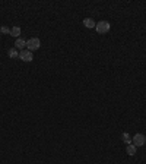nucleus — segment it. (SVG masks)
<instances>
[{"instance_id":"obj_1","label":"nucleus","mask_w":146,"mask_h":164,"mask_svg":"<svg viewBox=\"0 0 146 164\" xmlns=\"http://www.w3.org/2000/svg\"><path fill=\"white\" fill-rule=\"evenodd\" d=\"M39 47H41V41H39V38H37V37H32V38H29L28 41H26V50H29V51H35V50H38Z\"/></svg>"},{"instance_id":"obj_2","label":"nucleus","mask_w":146,"mask_h":164,"mask_svg":"<svg viewBox=\"0 0 146 164\" xmlns=\"http://www.w3.org/2000/svg\"><path fill=\"white\" fill-rule=\"evenodd\" d=\"M110 28H111V25L107 21H99V22H97V27H95L98 34H105L110 31Z\"/></svg>"},{"instance_id":"obj_3","label":"nucleus","mask_w":146,"mask_h":164,"mask_svg":"<svg viewBox=\"0 0 146 164\" xmlns=\"http://www.w3.org/2000/svg\"><path fill=\"white\" fill-rule=\"evenodd\" d=\"M131 144L135 145V147H143L146 144V136L142 135V133H136V135L131 138Z\"/></svg>"},{"instance_id":"obj_4","label":"nucleus","mask_w":146,"mask_h":164,"mask_svg":"<svg viewBox=\"0 0 146 164\" xmlns=\"http://www.w3.org/2000/svg\"><path fill=\"white\" fill-rule=\"evenodd\" d=\"M19 59L21 60H24V62H26V63L32 62V59H34L32 51H29V50H22V51H19Z\"/></svg>"},{"instance_id":"obj_5","label":"nucleus","mask_w":146,"mask_h":164,"mask_svg":"<svg viewBox=\"0 0 146 164\" xmlns=\"http://www.w3.org/2000/svg\"><path fill=\"white\" fill-rule=\"evenodd\" d=\"M25 47H26V41L22 38H16V41H15V48H16V50L19 48L21 51H22V50H25Z\"/></svg>"},{"instance_id":"obj_6","label":"nucleus","mask_w":146,"mask_h":164,"mask_svg":"<svg viewBox=\"0 0 146 164\" xmlns=\"http://www.w3.org/2000/svg\"><path fill=\"white\" fill-rule=\"evenodd\" d=\"M83 25H85L86 28H95V27H97V22H95L92 18H85V19H83Z\"/></svg>"},{"instance_id":"obj_7","label":"nucleus","mask_w":146,"mask_h":164,"mask_svg":"<svg viewBox=\"0 0 146 164\" xmlns=\"http://www.w3.org/2000/svg\"><path fill=\"white\" fill-rule=\"evenodd\" d=\"M10 35H12V37H15V38H19L21 27H13V28H10Z\"/></svg>"},{"instance_id":"obj_8","label":"nucleus","mask_w":146,"mask_h":164,"mask_svg":"<svg viewBox=\"0 0 146 164\" xmlns=\"http://www.w3.org/2000/svg\"><path fill=\"white\" fill-rule=\"evenodd\" d=\"M7 54H9V57L10 59H16V57H19V53H18V50L16 48H10L9 51H7Z\"/></svg>"},{"instance_id":"obj_9","label":"nucleus","mask_w":146,"mask_h":164,"mask_svg":"<svg viewBox=\"0 0 146 164\" xmlns=\"http://www.w3.org/2000/svg\"><path fill=\"white\" fill-rule=\"evenodd\" d=\"M127 154H129V155H135V154H136V147H135L133 144L127 145Z\"/></svg>"},{"instance_id":"obj_10","label":"nucleus","mask_w":146,"mask_h":164,"mask_svg":"<svg viewBox=\"0 0 146 164\" xmlns=\"http://www.w3.org/2000/svg\"><path fill=\"white\" fill-rule=\"evenodd\" d=\"M121 139L124 141V142H126L127 145H130V144H131V138H130V135H129L127 132H124V133L121 135Z\"/></svg>"},{"instance_id":"obj_11","label":"nucleus","mask_w":146,"mask_h":164,"mask_svg":"<svg viewBox=\"0 0 146 164\" xmlns=\"http://www.w3.org/2000/svg\"><path fill=\"white\" fill-rule=\"evenodd\" d=\"M0 32H2V34H10V28H7V27H2V28H0Z\"/></svg>"}]
</instances>
